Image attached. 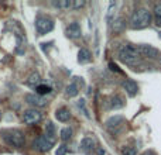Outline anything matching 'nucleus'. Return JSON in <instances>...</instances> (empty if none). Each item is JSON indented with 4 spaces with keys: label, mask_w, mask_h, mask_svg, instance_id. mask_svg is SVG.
Here are the masks:
<instances>
[{
    "label": "nucleus",
    "mask_w": 161,
    "mask_h": 155,
    "mask_svg": "<svg viewBox=\"0 0 161 155\" xmlns=\"http://www.w3.org/2000/svg\"><path fill=\"white\" fill-rule=\"evenodd\" d=\"M123 106H125V100H123V97L119 96V94H114V96H112L110 99H109V107L110 109L117 110V109H122Z\"/></svg>",
    "instance_id": "obj_12"
},
{
    "label": "nucleus",
    "mask_w": 161,
    "mask_h": 155,
    "mask_svg": "<svg viewBox=\"0 0 161 155\" xmlns=\"http://www.w3.org/2000/svg\"><path fill=\"white\" fill-rule=\"evenodd\" d=\"M54 28V21L47 16H37L36 19V30L40 35H44V34L53 31Z\"/></svg>",
    "instance_id": "obj_5"
},
{
    "label": "nucleus",
    "mask_w": 161,
    "mask_h": 155,
    "mask_svg": "<svg viewBox=\"0 0 161 155\" xmlns=\"http://www.w3.org/2000/svg\"><path fill=\"white\" fill-rule=\"evenodd\" d=\"M44 137L48 140V141L53 142V144L55 142V138H57V136H55V126H54L51 121H48L47 126H45V136Z\"/></svg>",
    "instance_id": "obj_14"
},
{
    "label": "nucleus",
    "mask_w": 161,
    "mask_h": 155,
    "mask_svg": "<svg viewBox=\"0 0 161 155\" xmlns=\"http://www.w3.org/2000/svg\"><path fill=\"white\" fill-rule=\"evenodd\" d=\"M142 155H157L154 151H151V150H148V151H146V152H143Z\"/></svg>",
    "instance_id": "obj_30"
},
{
    "label": "nucleus",
    "mask_w": 161,
    "mask_h": 155,
    "mask_svg": "<svg viewBox=\"0 0 161 155\" xmlns=\"http://www.w3.org/2000/svg\"><path fill=\"white\" fill-rule=\"evenodd\" d=\"M95 148H96L95 147V141L91 137H86V138H83L80 141V151H83V152H91Z\"/></svg>",
    "instance_id": "obj_15"
},
{
    "label": "nucleus",
    "mask_w": 161,
    "mask_h": 155,
    "mask_svg": "<svg viewBox=\"0 0 161 155\" xmlns=\"http://www.w3.org/2000/svg\"><path fill=\"white\" fill-rule=\"evenodd\" d=\"M125 124H126V120L123 116H112L110 119L106 120L105 126L112 134L117 136V134H120L125 130Z\"/></svg>",
    "instance_id": "obj_4"
},
{
    "label": "nucleus",
    "mask_w": 161,
    "mask_h": 155,
    "mask_svg": "<svg viewBox=\"0 0 161 155\" xmlns=\"http://www.w3.org/2000/svg\"><path fill=\"white\" fill-rule=\"evenodd\" d=\"M65 33H67V37H69V38H72V40L79 38V37L82 35V30H80L79 23H76V21L71 23V24L67 27V31H65Z\"/></svg>",
    "instance_id": "obj_10"
},
{
    "label": "nucleus",
    "mask_w": 161,
    "mask_h": 155,
    "mask_svg": "<svg viewBox=\"0 0 161 155\" xmlns=\"http://www.w3.org/2000/svg\"><path fill=\"white\" fill-rule=\"evenodd\" d=\"M109 68H110L112 71H114V72H117V73H122V71H120L119 68H117V65H114L113 62H110V64H109Z\"/></svg>",
    "instance_id": "obj_28"
},
{
    "label": "nucleus",
    "mask_w": 161,
    "mask_h": 155,
    "mask_svg": "<svg viewBox=\"0 0 161 155\" xmlns=\"http://www.w3.org/2000/svg\"><path fill=\"white\" fill-rule=\"evenodd\" d=\"M83 6H85V2H83V0H75V2H72V8H74V10L82 8Z\"/></svg>",
    "instance_id": "obj_26"
},
{
    "label": "nucleus",
    "mask_w": 161,
    "mask_h": 155,
    "mask_svg": "<svg viewBox=\"0 0 161 155\" xmlns=\"http://www.w3.org/2000/svg\"><path fill=\"white\" fill-rule=\"evenodd\" d=\"M27 85L31 86V88H37L38 85H41V78L37 72H33L27 79Z\"/></svg>",
    "instance_id": "obj_19"
},
{
    "label": "nucleus",
    "mask_w": 161,
    "mask_h": 155,
    "mask_svg": "<svg viewBox=\"0 0 161 155\" xmlns=\"http://www.w3.org/2000/svg\"><path fill=\"white\" fill-rule=\"evenodd\" d=\"M53 145H54L53 142L48 141L44 136L36 138L34 140V142H33V148L34 150H37V151H40V152H47V151H50L51 148H53Z\"/></svg>",
    "instance_id": "obj_8"
},
{
    "label": "nucleus",
    "mask_w": 161,
    "mask_h": 155,
    "mask_svg": "<svg viewBox=\"0 0 161 155\" xmlns=\"http://www.w3.org/2000/svg\"><path fill=\"white\" fill-rule=\"evenodd\" d=\"M2 137L10 147L14 148H21L25 144L24 134L21 130H6L2 133Z\"/></svg>",
    "instance_id": "obj_3"
},
{
    "label": "nucleus",
    "mask_w": 161,
    "mask_h": 155,
    "mask_svg": "<svg viewBox=\"0 0 161 155\" xmlns=\"http://www.w3.org/2000/svg\"><path fill=\"white\" fill-rule=\"evenodd\" d=\"M53 6L55 8H59V10H67V8H72V2L71 0H54Z\"/></svg>",
    "instance_id": "obj_17"
},
{
    "label": "nucleus",
    "mask_w": 161,
    "mask_h": 155,
    "mask_svg": "<svg viewBox=\"0 0 161 155\" xmlns=\"http://www.w3.org/2000/svg\"><path fill=\"white\" fill-rule=\"evenodd\" d=\"M122 86H123V89L127 92L129 96H136L137 92H139V85H137V83L134 82L133 79H126V80H123Z\"/></svg>",
    "instance_id": "obj_11"
},
{
    "label": "nucleus",
    "mask_w": 161,
    "mask_h": 155,
    "mask_svg": "<svg viewBox=\"0 0 161 155\" xmlns=\"http://www.w3.org/2000/svg\"><path fill=\"white\" fill-rule=\"evenodd\" d=\"M72 133L74 131H72V128L71 127H65V128H62L61 130V136L59 137H61L62 141H69V140L72 138Z\"/></svg>",
    "instance_id": "obj_22"
},
{
    "label": "nucleus",
    "mask_w": 161,
    "mask_h": 155,
    "mask_svg": "<svg viewBox=\"0 0 161 155\" xmlns=\"http://www.w3.org/2000/svg\"><path fill=\"white\" fill-rule=\"evenodd\" d=\"M91 58H92L91 51L86 50V48H82V50L78 52V62H80V64H86V62H89Z\"/></svg>",
    "instance_id": "obj_16"
},
{
    "label": "nucleus",
    "mask_w": 161,
    "mask_h": 155,
    "mask_svg": "<svg viewBox=\"0 0 161 155\" xmlns=\"http://www.w3.org/2000/svg\"><path fill=\"white\" fill-rule=\"evenodd\" d=\"M55 119L58 120V121H61V123L68 121V120L71 119V111L68 110L67 107H61V109H58V110L55 111Z\"/></svg>",
    "instance_id": "obj_13"
},
{
    "label": "nucleus",
    "mask_w": 161,
    "mask_h": 155,
    "mask_svg": "<svg viewBox=\"0 0 161 155\" xmlns=\"http://www.w3.org/2000/svg\"><path fill=\"white\" fill-rule=\"evenodd\" d=\"M117 58L127 65H136L140 59V55L137 52V45L123 44L117 51Z\"/></svg>",
    "instance_id": "obj_1"
},
{
    "label": "nucleus",
    "mask_w": 161,
    "mask_h": 155,
    "mask_svg": "<svg viewBox=\"0 0 161 155\" xmlns=\"http://www.w3.org/2000/svg\"><path fill=\"white\" fill-rule=\"evenodd\" d=\"M78 85H76L75 82L69 83V85L67 86V89H65V94H67L68 97H75L76 94H78Z\"/></svg>",
    "instance_id": "obj_20"
},
{
    "label": "nucleus",
    "mask_w": 161,
    "mask_h": 155,
    "mask_svg": "<svg viewBox=\"0 0 161 155\" xmlns=\"http://www.w3.org/2000/svg\"><path fill=\"white\" fill-rule=\"evenodd\" d=\"M78 106H79V107H80V109H82V110H83V114H85L86 117H89L88 111H86V109H85V100H82V99H80L79 102H78Z\"/></svg>",
    "instance_id": "obj_27"
},
{
    "label": "nucleus",
    "mask_w": 161,
    "mask_h": 155,
    "mask_svg": "<svg viewBox=\"0 0 161 155\" xmlns=\"http://www.w3.org/2000/svg\"><path fill=\"white\" fill-rule=\"evenodd\" d=\"M25 102H27L28 104L34 106V109L47 106V100H45L42 96H38V94H31V93L30 94H25Z\"/></svg>",
    "instance_id": "obj_9"
},
{
    "label": "nucleus",
    "mask_w": 161,
    "mask_h": 155,
    "mask_svg": "<svg viewBox=\"0 0 161 155\" xmlns=\"http://www.w3.org/2000/svg\"><path fill=\"white\" fill-rule=\"evenodd\" d=\"M0 119H2V110H0Z\"/></svg>",
    "instance_id": "obj_31"
},
{
    "label": "nucleus",
    "mask_w": 161,
    "mask_h": 155,
    "mask_svg": "<svg viewBox=\"0 0 161 155\" xmlns=\"http://www.w3.org/2000/svg\"><path fill=\"white\" fill-rule=\"evenodd\" d=\"M122 155H137V150L133 147H125L122 150Z\"/></svg>",
    "instance_id": "obj_24"
},
{
    "label": "nucleus",
    "mask_w": 161,
    "mask_h": 155,
    "mask_svg": "<svg viewBox=\"0 0 161 155\" xmlns=\"http://www.w3.org/2000/svg\"><path fill=\"white\" fill-rule=\"evenodd\" d=\"M151 23V13L147 8H137L130 17V27L134 30H142L148 27Z\"/></svg>",
    "instance_id": "obj_2"
},
{
    "label": "nucleus",
    "mask_w": 161,
    "mask_h": 155,
    "mask_svg": "<svg viewBox=\"0 0 161 155\" xmlns=\"http://www.w3.org/2000/svg\"><path fill=\"white\" fill-rule=\"evenodd\" d=\"M41 119H42V114L37 109H28V110H25L23 113V121L27 126L37 124L38 121H41Z\"/></svg>",
    "instance_id": "obj_7"
},
{
    "label": "nucleus",
    "mask_w": 161,
    "mask_h": 155,
    "mask_svg": "<svg viewBox=\"0 0 161 155\" xmlns=\"http://www.w3.org/2000/svg\"><path fill=\"white\" fill-rule=\"evenodd\" d=\"M154 21L157 25H161V3L157 4L154 8Z\"/></svg>",
    "instance_id": "obj_23"
},
{
    "label": "nucleus",
    "mask_w": 161,
    "mask_h": 155,
    "mask_svg": "<svg viewBox=\"0 0 161 155\" xmlns=\"http://www.w3.org/2000/svg\"><path fill=\"white\" fill-rule=\"evenodd\" d=\"M96 154L97 155H105V150H102V148H99V147H96Z\"/></svg>",
    "instance_id": "obj_29"
},
{
    "label": "nucleus",
    "mask_w": 161,
    "mask_h": 155,
    "mask_svg": "<svg viewBox=\"0 0 161 155\" xmlns=\"http://www.w3.org/2000/svg\"><path fill=\"white\" fill-rule=\"evenodd\" d=\"M36 92L38 96H44V94H50L51 92H53V89H51V86H48V85H38L36 88Z\"/></svg>",
    "instance_id": "obj_21"
},
{
    "label": "nucleus",
    "mask_w": 161,
    "mask_h": 155,
    "mask_svg": "<svg viewBox=\"0 0 161 155\" xmlns=\"http://www.w3.org/2000/svg\"><path fill=\"white\" fill-rule=\"evenodd\" d=\"M67 152H68V147L65 144H62V145H59V147H58L55 155H67Z\"/></svg>",
    "instance_id": "obj_25"
},
{
    "label": "nucleus",
    "mask_w": 161,
    "mask_h": 155,
    "mask_svg": "<svg viewBox=\"0 0 161 155\" xmlns=\"http://www.w3.org/2000/svg\"><path fill=\"white\" fill-rule=\"evenodd\" d=\"M137 52H139L140 58H146V59H160L161 58V52L157 48H154L153 45H147V44L137 45Z\"/></svg>",
    "instance_id": "obj_6"
},
{
    "label": "nucleus",
    "mask_w": 161,
    "mask_h": 155,
    "mask_svg": "<svg viewBox=\"0 0 161 155\" xmlns=\"http://www.w3.org/2000/svg\"><path fill=\"white\" fill-rule=\"evenodd\" d=\"M126 28V21L123 17H117L116 20H113V31L114 33H122Z\"/></svg>",
    "instance_id": "obj_18"
}]
</instances>
